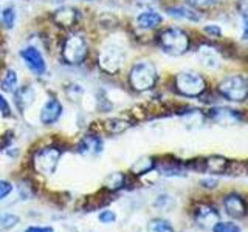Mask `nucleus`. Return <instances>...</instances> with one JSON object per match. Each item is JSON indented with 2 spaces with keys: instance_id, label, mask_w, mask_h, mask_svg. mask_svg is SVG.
<instances>
[{
  "instance_id": "1",
  "label": "nucleus",
  "mask_w": 248,
  "mask_h": 232,
  "mask_svg": "<svg viewBox=\"0 0 248 232\" xmlns=\"http://www.w3.org/2000/svg\"><path fill=\"white\" fill-rule=\"evenodd\" d=\"M157 68L152 62L141 60L130 68L129 73V82L132 85V88L137 91H146L151 90L155 82H157Z\"/></svg>"
},
{
  "instance_id": "2",
  "label": "nucleus",
  "mask_w": 248,
  "mask_h": 232,
  "mask_svg": "<svg viewBox=\"0 0 248 232\" xmlns=\"http://www.w3.org/2000/svg\"><path fill=\"white\" fill-rule=\"evenodd\" d=\"M161 50L169 56H182L189 48V37L180 28H168L158 37Z\"/></svg>"
},
{
  "instance_id": "3",
  "label": "nucleus",
  "mask_w": 248,
  "mask_h": 232,
  "mask_svg": "<svg viewBox=\"0 0 248 232\" xmlns=\"http://www.w3.org/2000/svg\"><path fill=\"white\" fill-rule=\"evenodd\" d=\"M217 90L225 99L232 101V102H242L248 98V79L240 74L228 76L219 82Z\"/></svg>"
},
{
  "instance_id": "4",
  "label": "nucleus",
  "mask_w": 248,
  "mask_h": 232,
  "mask_svg": "<svg viewBox=\"0 0 248 232\" xmlns=\"http://www.w3.org/2000/svg\"><path fill=\"white\" fill-rule=\"evenodd\" d=\"M175 88L183 96L197 98L206 90V81L196 72H180L175 76Z\"/></svg>"
},
{
  "instance_id": "5",
  "label": "nucleus",
  "mask_w": 248,
  "mask_h": 232,
  "mask_svg": "<svg viewBox=\"0 0 248 232\" xmlns=\"http://www.w3.org/2000/svg\"><path fill=\"white\" fill-rule=\"evenodd\" d=\"M61 150L56 147H44L39 149L33 157V169L41 175H51L56 170Z\"/></svg>"
},
{
  "instance_id": "6",
  "label": "nucleus",
  "mask_w": 248,
  "mask_h": 232,
  "mask_svg": "<svg viewBox=\"0 0 248 232\" xmlns=\"http://www.w3.org/2000/svg\"><path fill=\"white\" fill-rule=\"evenodd\" d=\"M62 56L68 64H81L87 56V42L81 34H70L65 39L64 48H62Z\"/></svg>"
},
{
  "instance_id": "7",
  "label": "nucleus",
  "mask_w": 248,
  "mask_h": 232,
  "mask_svg": "<svg viewBox=\"0 0 248 232\" xmlns=\"http://www.w3.org/2000/svg\"><path fill=\"white\" fill-rule=\"evenodd\" d=\"M124 59H126V54L124 50L120 45L115 44H108L106 45L99 53V65L104 70L106 73L115 74L118 70L121 68Z\"/></svg>"
},
{
  "instance_id": "8",
  "label": "nucleus",
  "mask_w": 248,
  "mask_h": 232,
  "mask_svg": "<svg viewBox=\"0 0 248 232\" xmlns=\"http://www.w3.org/2000/svg\"><path fill=\"white\" fill-rule=\"evenodd\" d=\"M194 220L199 224L200 228H214V224L217 221H220V215L217 212V209L208 203H199L194 207Z\"/></svg>"
},
{
  "instance_id": "9",
  "label": "nucleus",
  "mask_w": 248,
  "mask_h": 232,
  "mask_svg": "<svg viewBox=\"0 0 248 232\" xmlns=\"http://www.w3.org/2000/svg\"><path fill=\"white\" fill-rule=\"evenodd\" d=\"M20 58L25 62V65L31 73H34L36 76H42L46 70L45 59L41 54V51L36 50L34 46H28V48H23L20 51Z\"/></svg>"
},
{
  "instance_id": "10",
  "label": "nucleus",
  "mask_w": 248,
  "mask_h": 232,
  "mask_svg": "<svg viewBox=\"0 0 248 232\" xmlns=\"http://www.w3.org/2000/svg\"><path fill=\"white\" fill-rule=\"evenodd\" d=\"M223 209L231 218L240 220L248 214L247 201L239 195V193H228L223 197Z\"/></svg>"
},
{
  "instance_id": "11",
  "label": "nucleus",
  "mask_w": 248,
  "mask_h": 232,
  "mask_svg": "<svg viewBox=\"0 0 248 232\" xmlns=\"http://www.w3.org/2000/svg\"><path fill=\"white\" fill-rule=\"evenodd\" d=\"M62 115V105L56 98H50L42 107L41 112V122L45 126H51L56 122Z\"/></svg>"
},
{
  "instance_id": "12",
  "label": "nucleus",
  "mask_w": 248,
  "mask_h": 232,
  "mask_svg": "<svg viewBox=\"0 0 248 232\" xmlns=\"http://www.w3.org/2000/svg\"><path fill=\"white\" fill-rule=\"evenodd\" d=\"M103 150V141L95 135H87L78 144V152L82 155H98Z\"/></svg>"
},
{
  "instance_id": "13",
  "label": "nucleus",
  "mask_w": 248,
  "mask_h": 232,
  "mask_svg": "<svg viewBox=\"0 0 248 232\" xmlns=\"http://www.w3.org/2000/svg\"><path fill=\"white\" fill-rule=\"evenodd\" d=\"M197 58L202 62V65H205L206 68L214 70L220 65L219 54H217V51L214 48H211V46H208V45L200 46V50L197 51Z\"/></svg>"
},
{
  "instance_id": "14",
  "label": "nucleus",
  "mask_w": 248,
  "mask_h": 232,
  "mask_svg": "<svg viewBox=\"0 0 248 232\" xmlns=\"http://www.w3.org/2000/svg\"><path fill=\"white\" fill-rule=\"evenodd\" d=\"M161 22H163L161 15L157 11H152V10L143 11L141 14H138V17H137V25L141 29H154V28H157Z\"/></svg>"
},
{
  "instance_id": "15",
  "label": "nucleus",
  "mask_w": 248,
  "mask_h": 232,
  "mask_svg": "<svg viewBox=\"0 0 248 232\" xmlns=\"http://www.w3.org/2000/svg\"><path fill=\"white\" fill-rule=\"evenodd\" d=\"M230 161L219 155H214L211 158L205 160V172L214 174V175H220V174H227Z\"/></svg>"
},
{
  "instance_id": "16",
  "label": "nucleus",
  "mask_w": 248,
  "mask_h": 232,
  "mask_svg": "<svg viewBox=\"0 0 248 232\" xmlns=\"http://www.w3.org/2000/svg\"><path fill=\"white\" fill-rule=\"evenodd\" d=\"M53 19L61 27H72L76 22V11L70 6H62L54 11Z\"/></svg>"
},
{
  "instance_id": "17",
  "label": "nucleus",
  "mask_w": 248,
  "mask_h": 232,
  "mask_svg": "<svg viewBox=\"0 0 248 232\" xmlns=\"http://www.w3.org/2000/svg\"><path fill=\"white\" fill-rule=\"evenodd\" d=\"M209 116L219 124H232L240 119L239 113L236 110H230V108H214Z\"/></svg>"
},
{
  "instance_id": "18",
  "label": "nucleus",
  "mask_w": 248,
  "mask_h": 232,
  "mask_svg": "<svg viewBox=\"0 0 248 232\" xmlns=\"http://www.w3.org/2000/svg\"><path fill=\"white\" fill-rule=\"evenodd\" d=\"M168 14L172 15L175 19H186V20H192V22H199L200 20V14L188 6H169L168 8Z\"/></svg>"
},
{
  "instance_id": "19",
  "label": "nucleus",
  "mask_w": 248,
  "mask_h": 232,
  "mask_svg": "<svg viewBox=\"0 0 248 232\" xmlns=\"http://www.w3.org/2000/svg\"><path fill=\"white\" fill-rule=\"evenodd\" d=\"M16 105H17L19 110H23V108H27L31 102L34 101V90L25 85V87H20L17 91H16Z\"/></svg>"
},
{
  "instance_id": "20",
  "label": "nucleus",
  "mask_w": 248,
  "mask_h": 232,
  "mask_svg": "<svg viewBox=\"0 0 248 232\" xmlns=\"http://www.w3.org/2000/svg\"><path fill=\"white\" fill-rule=\"evenodd\" d=\"M152 169H155V161L152 158H140L138 161H135L134 164L130 167V172L140 176V175H144V174H149Z\"/></svg>"
},
{
  "instance_id": "21",
  "label": "nucleus",
  "mask_w": 248,
  "mask_h": 232,
  "mask_svg": "<svg viewBox=\"0 0 248 232\" xmlns=\"http://www.w3.org/2000/svg\"><path fill=\"white\" fill-rule=\"evenodd\" d=\"M124 184H126V176H124V174H112V175H108L106 178V181H104V188L107 190H110V192H115V190H120L121 188H124Z\"/></svg>"
},
{
  "instance_id": "22",
  "label": "nucleus",
  "mask_w": 248,
  "mask_h": 232,
  "mask_svg": "<svg viewBox=\"0 0 248 232\" xmlns=\"http://www.w3.org/2000/svg\"><path fill=\"white\" fill-rule=\"evenodd\" d=\"M0 85H2V88L8 93H14L16 88H17V74H16V72H13V70H8L5 77L2 79V82H0Z\"/></svg>"
},
{
  "instance_id": "23",
  "label": "nucleus",
  "mask_w": 248,
  "mask_h": 232,
  "mask_svg": "<svg viewBox=\"0 0 248 232\" xmlns=\"http://www.w3.org/2000/svg\"><path fill=\"white\" fill-rule=\"evenodd\" d=\"M147 232H175L172 224H170L168 220H152L149 224H147Z\"/></svg>"
},
{
  "instance_id": "24",
  "label": "nucleus",
  "mask_w": 248,
  "mask_h": 232,
  "mask_svg": "<svg viewBox=\"0 0 248 232\" xmlns=\"http://www.w3.org/2000/svg\"><path fill=\"white\" fill-rule=\"evenodd\" d=\"M160 172L163 175H183V166L177 161H169V162H163L160 166Z\"/></svg>"
},
{
  "instance_id": "25",
  "label": "nucleus",
  "mask_w": 248,
  "mask_h": 232,
  "mask_svg": "<svg viewBox=\"0 0 248 232\" xmlns=\"http://www.w3.org/2000/svg\"><path fill=\"white\" fill-rule=\"evenodd\" d=\"M129 127V124L126 121H121V119H108L106 122V130L108 133L116 135V133H121Z\"/></svg>"
},
{
  "instance_id": "26",
  "label": "nucleus",
  "mask_w": 248,
  "mask_h": 232,
  "mask_svg": "<svg viewBox=\"0 0 248 232\" xmlns=\"http://www.w3.org/2000/svg\"><path fill=\"white\" fill-rule=\"evenodd\" d=\"M214 232H242L237 224L231 221H217L213 228Z\"/></svg>"
},
{
  "instance_id": "27",
  "label": "nucleus",
  "mask_w": 248,
  "mask_h": 232,
  "mask_svg": "<svg viewBox=\"0 0 248 232\" xmlns=\"http://www.w3.org/2000/svg\"><path fill=\"white\" fill-rule=\"evenodd\" d=\"M2 20L6 28H13L16 23V11L13 6H6L2 11Z\"/></svg>"
},
{
  "instance_id": "28",
  "label": "nucleus",
  "mask_w": 248,
  "mask_h": 232,
  "mask_svg": "<svg viewBox=\"0 0 248 232\" xmlns=\"http://www.w3.org/2000/svg\"><path fill=\"white\" fill-rule=\"evenodd\" d=\"M186 2L196 10H206V8H213L217 3H220L222 0H186Z\"/></svg>"
},
{
  "instance_id": "29",
  "label": "nucleus",
  "mask_w": 248,
  "mask_h": 232,
  "mask_svg": "<svg viewBox=\"0 0 248 232\" xmlns=\"http://www.w3.org/2000/svg\"><path fill=\"white\" fill-rule=\"evenodd\" d=\"M19 223V218L11 214H3L0 215V229H11Z\"/></svg>"
},
{
  "instance_id": "30",
  "label": "nucleus",
  "mask_w": 248,
  "mask_h": 232,
  "mask_svg": "<svg viewBox=\"0 0 248 232\" xmlns=\"http://www.w3.org/2000/svg\"><path fill=\"white\" fill-rule=\"evenodd\" d=\"M11 190H13V186H11V183H8V181L0 180V200L6 198V197L11 193Z\"/></svg>"
},
{
  "instance_id": "31",
  "label": "nucleus",
  "mask_w": 248,
  "mask_h": 232,
  "mask_svg": "<svg viewBox=\"0 0 248 232\" xmlns=\"http://www.w3.org/2000/svg\"><path fill=\"white\" fill-rule=\"evenodd\" d=\"M116 220V215L112 212V211H104V212H101L99 214V221L101 223H113Z\"/></svg>"
},
{
  "instance_id": "32",
  "label": "nucleus",
  "mask_w": 248,
  "mask_h": 232,
  "mask_svg": "<svg viewBox=\"0 0 248 232\" xmlns=\"http://www.w3.org/2000/svg\"><path fill=\"white\" fill-rule=\"evenodd\" d=\"M0 113H2L3 116H10L11 115V107H10L8 101L2 95H0Z\"/></svg>"
},
{
  "instance_id": "33",
  "label": "nucleus",
  "mask_w": 248,
  "mask_h": 232,
  "mask_svg": "<svg viewBox=\"0 0 248 232\" xmlns=\"http://www.w3.org/2000/svg\"><path fill=\"white\" fill-rule=\"evenodd\" d=\"M200 186L205 189H214L217 186V181L214 180V178H206V180H202L200 181Z\"/></svg>"
},
{
  "instance_id": "34",
  "label": "nucleus",
  "mask_w": 248,
  "mask_h": 232,
  "mask_svg": "<svg viewBox=\"0 0 248 232\" xmlns=\"http://www.w3.org/2000/svg\"><path fill=\"white\" fill-rule=\"evenodd\" d=\"M205 33H208L209 36H216V37H219V36H220V28L217 27V25L205 27Z\"/></svg>"
},
{
  "instance_id": "35",
  "label": "nucleus",
  "mask_w": 248,
  "mask_h": 232,
  "mask_svg": "<svg viewBox=\"0 0 248 232\" xmlns=\"http://www.w3.org/2000/svg\"><path fill=\"white\" fill-rule=\"evenodd\" d=\"M25 232H53V229L50 226H46V228H37V226H31L28 228Z\"/></svg>"
},
{
  "instance_id": "36",
  "label": "nucleus",
  "mask_w": 248,
  "mask_h": 232,
  "mask_svg": "<svg viewBox=\"0 0 248 232\" xmlns=\"http://www.w3.org/2000/svg\"><path fill=\"white\" fill-rule=\"evenodd\" d=\"M244 39L245 41H248V14L244 15Z\"/></svg>"
},
{
  "instance_id": "37",
  "label": "nucleus",
  "mask_w": 248,
  "mask_h": 232,
  "mask_svg": "<svg viewBox=\"0 0 248 232\" xmlns=\"http://www.w3.org/2000/svg\"><path fill=\"white\" fill-rule=\"evenodd\" d=\"M45 2H48V3H64L65 0H45Z\"/></svg>"
}]
</instances>
